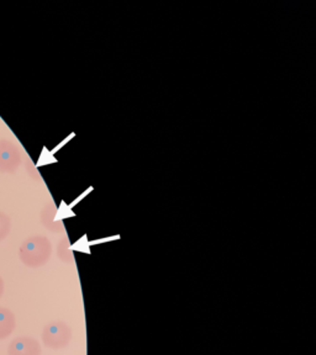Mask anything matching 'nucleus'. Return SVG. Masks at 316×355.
<instances>
[{
  "label": "nucleus",
  "instance_id": "1",
  "mask_svg": "<svg viewBox=\"0 0 316 355\" xmlns=\"http://www.w3.org/2000/svg\"><path fill=\"white\" fill-rule=\"evenodd\" d=\"M51 252L52 247L49 239L42 236H33L22 242L19 257L28 268H39L50 259Z\"/></svg>",
  "mask_w": 316,
  "mask_h": 355
},
{
  "label": "nucleus",
  "instance_id": "2",
  "mask_svg": "<svg viewBox=\"0 0 316 355\" xmlns=\"http://www.w3.org/2000/svg\"><path fill=\"white\" fill-rule=\"evenodd\" d=\"M72 339V329L62 321L51 322L44 326L42 342L50 349H63Z\"/></svg>",
  "mask_w": 316,
  "mask_h": 355
},
{
  "label": "nucleus",
  "instance_id": "3",
  "mask_svg": "<svg viewBox=\"0 0 316 355\" xmlns=\"http://www.w3.org/2000/svg\"><path fill=\"white\" fill-rule=\"evenodd\" d=\"M20 163L22 155L17 144L9 139H0V172H17Z\"/></svg>",
  "mask_w": 316,
  "mask_h": 355
},
{
  "label": "nucleus",
  "instance_id": "4",
  "mask_svg": "<svg viewBox=\"0 0 316 355\" xmlns=\"http://www.w3.org/2000/svg\"><path fill=\"white\" fill-rule=\"evenodd\" d=\"M41 345L31 337H17L9 344L8 355H41Z\"/></svg>",
  "mask_w": 316,
  "mask_h": 355
},
{
  "label": "nucleus",
  "instance_id": "5",
  "mask_svg": "<svg viewBox=\"0 0 316 355\" xmlns=\"http://www.w3.org/2000/svg\"><path fill=\"white\" fill-rule=\"evenodd\" d=\"M17 327L15 315L9 309L0 307V340L8 338Z\"/></svg>",
  "mask_w": 316,
  "mask_h": 355
},
{
  "label": "nucleus",
  "instance_id": "6",
  "mask_svg": "<svg viewBox=\"0 0 316 355\" xmlns=\"http://www.w3.org/2000/svg\"><path fill=\"white\" fill-rule=\"evenodd\" d=\"M10 218L9 216L0 211V241L6 239L10 232Z\"/></svg>",
  "mask_w": 316,
  "mask_h": 355
},
{
  "label": "nucleus",
  "instance_id": "7",
  "mask_svg": "<svg viewBox=\"0 0 316 355\" xmlns=\"http://www.w3.org/2000/svg\"><path fill=\"white\" fill-rule=\"evenodd\" d=\"M3 293H4V282H3V279L0 277V297L3 296Z\"/></svg>",
  "mask_w": 316,
  "mask_h": 355
}]
</instances>
